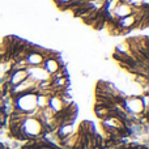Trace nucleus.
<instances>
[{"mask_svg": "<svg viewBox=\"0 0 149 149\" xmlns=\"http://www.w3.org/2000/svg\"><path fill=\"white\" fill-rule=\"evenodd\" d=\"M28 72V77H30L31 80L37 82H42V81H49L50 80V74L46 72L43 67H29L26 68Z\"/></svg>", "mask_w": 149, "mask_h": 149, "instance_id": "nucleus-1", "label": "nucleus"}, {"mask_svg": "<svg viewBox=\"0 0 149 149\" xmlns=\"http://www.w3.org/2000/svg\"><path fill=\"white\" fill-rule=\"evenodd\" d=\"M144 103H143L141 98H137V97H131L128 100L124 101V109H126L127 113H131V114H139L144 110Z\"/></svg>", "mask_w": 149, "mask_h": 149, "instance_id": "nucleus-2", "label": "nucleus"}, {"mask_svg": "<svg viewBox=\"0 0 149 149\" xmlns=\"http://www.w3.org/2000/svg\"><path fill=\"white\" fill-rule=\"evenodd\" d=\"M37 85V81L31 80L30 77H26L22 82H20L18 85H16L13 88L12 93L13 94H20V93H28V92H33L34 86Z\"/></svg>", "mask_w": 149, "mask_h": 149, "instance_id": "nucleus-3", "label": "nucleus"}, {"mask_svg": "<svg viewBox=\"0 0 149 149\" xmlns=\"http://www.w3.org/2000/svg\"><path fill=\"white\" fill-rule=\"evenodd\" d=\"M130 15H134V9H132V5L127 4L124 1H120L118 5L115 7L113 12V16L114 17H118V18H123V17H127Z\"/></svg>", "mask_w": 149, "mask_h": 149, "instance_id": "nucleus-4", "label": "nucleus"}, {"mask_svg": "<svg viewBox=\"0 0 149 149\" xmlns=\"http://www.w3.org/2000/svg\"><path fill=\"white\" fill-rule=\"evenodd\" d=\"M26 64L29 67H41L45 62V58L41 52H30L25 59Z\"/></svg>", "mask_w": 149, "mask_h": 149, "instance_id": "nucleus-5", "label": "nucleus"}, {"mask_svg": "<svg viewBox=\"0 0 149 149\" xmlns=\"http://www.w3.org/2000/svg\"><path fill=\"white\" fill-rule=\"evenodd\" d=\"M26 77H28V72H26V70H17V71H15V72L12 73L9 82L13 85V86H16V85H18L20 82H22Z\"/></svg>", "mask_w": 149, "mask_h": 149, "instance_id": "nucleus-6", "label": "nucleus"}, {"mask_svg": "<svg viewBox=\"0 0 149 149\" xmlns=\"http://www.w3.org/2000/svg\"><path fill=\"white\" fill-rule=\"evenodd\" d=\"M43 68L46 70V72L49 74H54L56 71H59V63H58V60L49 58V59H45Z\"/></svg>", "mask_w": 149, "mask_h": 149, "instance_id": "nucleus-7", "label": "nucleus"}, {"mask_svg": "<svg viewBox=\"0 0 149 149\" xmlns=\"http://www.w3.org/2000/svg\"><path fill=\"white\" fill-rule=\"evenodd\" d=\"M24 149H59V148H56L55 145L46 141H33L26 145Z\"/></svg>", "mask_w": 149, "mask_h": 149, "instance_id": "nucleus-8", "label": "nucleus"}, {"mask_svg": "<svg viewBox=\"0 0 149 149\" xmlns=\"http://www.w3.org/2000/svg\"><path fill=\"white\" fill-rule=\"evenodd\" d=\"M136 16L135 15H130L127 16V17H123L119 20V25H120V28L123 29H131L132 26H135V24H136Z\"/></svg>", "mask_w": 149, "mask_h": 149, "instance_id": "nucleus-9", "label": "nucleus"}, {"mask_svg": "<svg viewBox=\"0 0 149 149\" xmlns=\"http://www.w3.org/2000/svg\"><path fill=\"white\" fill-rule=\"evenodd\" d=\"M120 3V0H107V1H105V4H103V8H105L106 13H109V15H113L114 9H115V7Z\"/></svg>", "mask_w": 149, "mask_h": 149, "instance_id": "nucleus-10", "label": "nucleus"}, {"mask_svg": "<svg viewBox=\"0 0 149 149\" xmlns=\"http://www.w3.org/2000/svg\"><path fill=\"white\" fill-rule=\"evenodd\" d=\"M56 1L59 5H68L72 3V0H56Z\"/></svg>", "mask_w": 149, "mask_h": 149, "instance_id": "nucleus-11", "label": "nucleus"}, {"mask_svg": "<svg viewBox=\"0 0 149 149\" xmlns=\"http://www.w3.org/2000/svg\"><path fill=\"white\" fill-rule=\"evenodd\" d=\"M0 149H5V147L3 144H0Z\"/></svg>", "mask_w": 149, "mask_h": 149, "instance_id": "nucleus-12", "label": "nucleus"}, {"mask_svg": "<svg viewBox=\"0 0 149 149\" xmlns=\"http://www.w3.org/2000/svg\"><path fill=\"white\" fill-rule=\"evenodd\" d=\"M72 1H80V0H72Z\"/></svg>", "mask_w": 149, "mask_h": 149, "instance_id": "nucleus-13", "label": "nucleus"}]
</instances>
